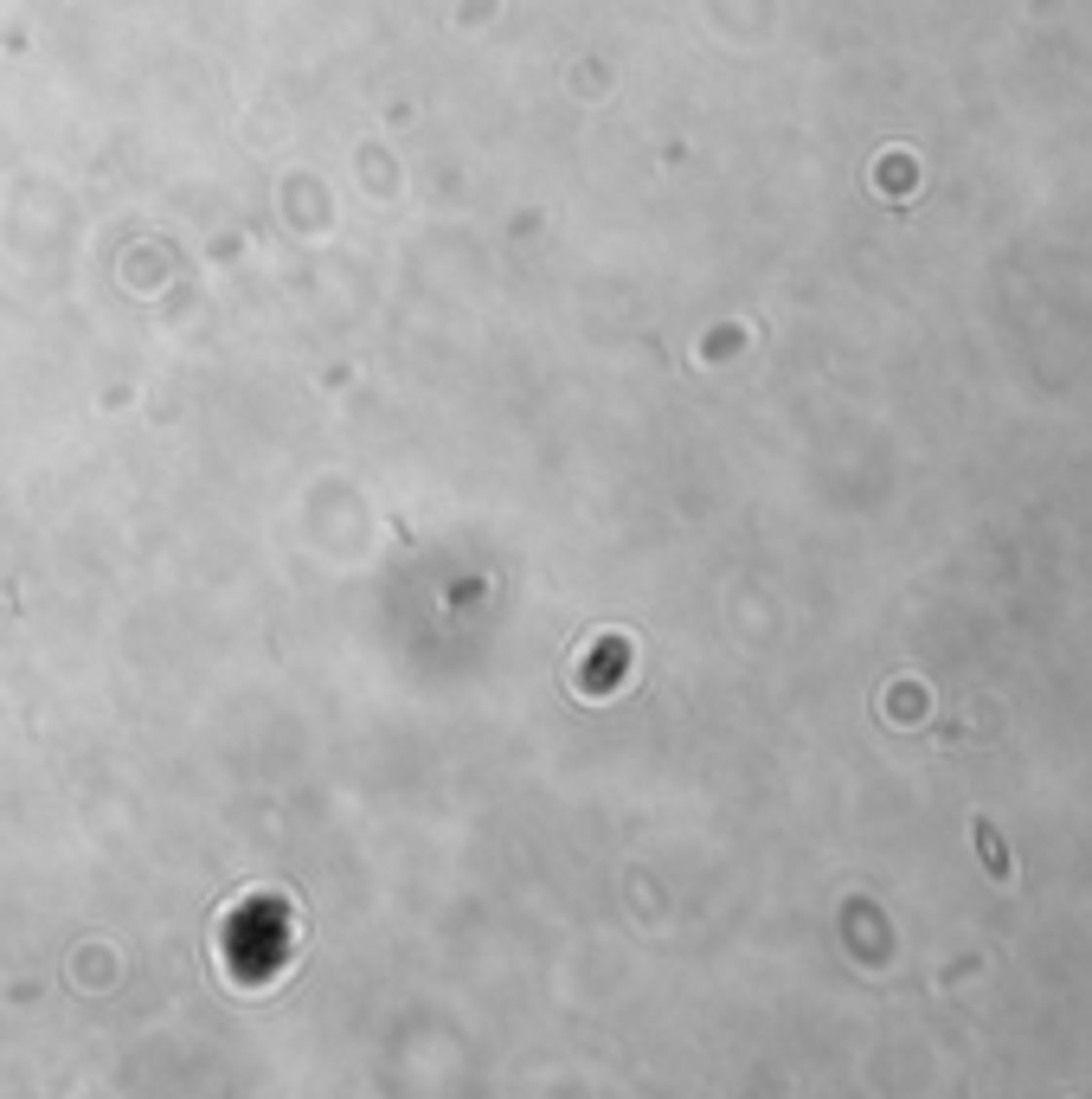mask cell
Listing matches in <instances>:
<instances>
[{"instance_id": "6da1fadb", "label": "cell", "mask_w": 1092, "mask_h": 1099, "mask_svg": "<svg viewBox=\"0 0 1092 1099\" xmlns=\"http://www.w3.org/2000/svg\"><path fill=\"white\" fill-rule=\"evenodd\" d=\"M977 849H984V862H990V875L996 881H1009V855H1002V842H996V823H977Z\"/></svg>"}]
</instances>
